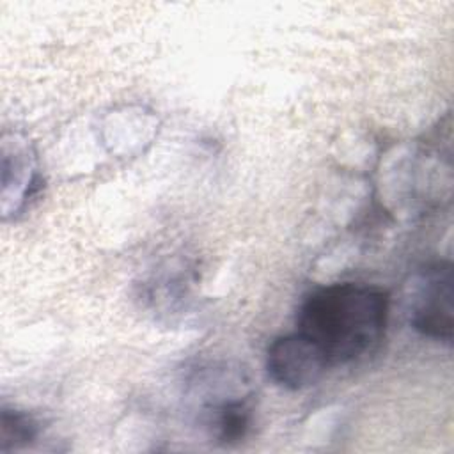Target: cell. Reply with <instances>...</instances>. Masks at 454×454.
<instances>
[{
    "label": "cell",
    "mask_w": 454,
    "mask_h": 454,
    "mask_svg": "<svg viewBox=\"0 0 454 454\" xmlns=\"http://www.w3.org/2000/svg\"><path fill=\"white\" fill-rule=\"evenodd\" d=\"M388 319V294L374 286L337 282L309 293L296 316V332L307 337L328 365H344L374 349Z\"/></svg>",
    "instance_id": "1"
},
{
    "label": "cell",
    "mask_w": 454,
    "mask_h": 454,
    "mask_svg": "<svg viewBox=\"0 0 454 454\" xmlns=\"http://www.w3.org/2000/svg\"><path fill=\"white\" fill-rule=\"evenodd\" d=\"M190 394L200 424L222 443H234L247 436L252 426V390L238 367H200L190 380Z\"/></svg>",
    "instance_id": "2"
},
{
    "label": "cell",
    "mask_w": 454,
    "mask_h": 454,
    "mask_svg": "<svg viewBox=\"0 0 454 454\" xmlns=\"http://www.w3.org/2000/svg\"><path fill=\"white\" fill-rule=\"evenodd\" d=\"M452 268L447 262L419 271L410 286L408 314L411 326L424 337L450 342L454 326Z\"/></svg>",
    "instance_id": "3"
},
{
    "label": "cell",
    "mask_w": 454,
    "mask_h": 454,
    "mask_svg": "<svg viewBox=\"0 0 454 454\" xmlns=\"http://www.w3.org/2000/svg\"><path fill=\"white\" fill-rule=\"evenodd\" d=\"M328 367L321 351L298 332L275 339L266 353L268 376L287 390L316 385Z\"/></svg>",
    "instance_id": "4"
},
{
    "label": "cell",
    "mask_w": 454,
    "mask_h": 454,
    "mask_svg": "<svg viewBox=\"0 0 454 454\" xmlns=\"http://www.w3.org/2000/svg\"><path fill=\"white\" fill-rule=\"evenodd\" d=\"M39 434L37 420L18 410H2L0 415V450H12L28 445Z\"/></svg>",
    "instance_id": "5"
}]
</instances>
